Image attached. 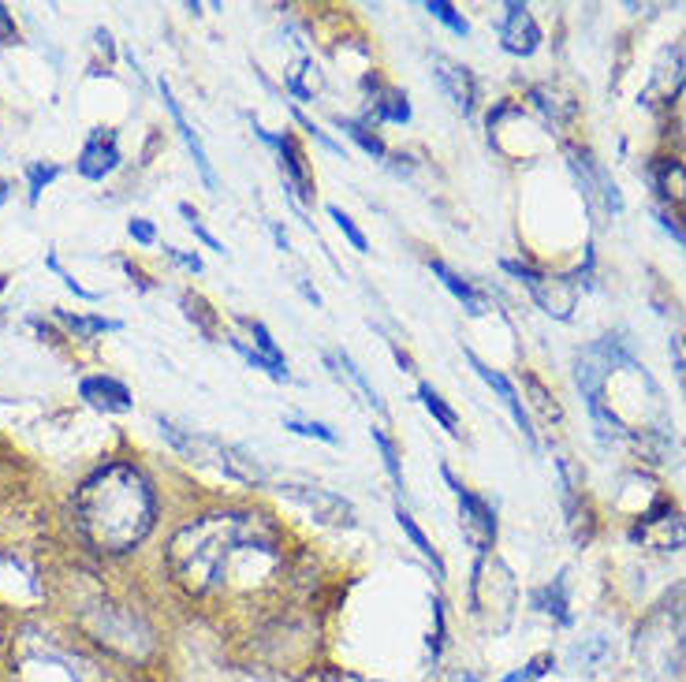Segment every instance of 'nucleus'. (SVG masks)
Listing matches in <instances>:
<instances>
[{
	"label": "nucleus",
	"instance_id": "nucleus-24",
	"mask_svg": "<svg viewBox=\"0 0 686 682\" xmlns=\"http://www.w3.org/2000/svg\"><path fill=\"white\" fill-rule=\"evenodd\" d=\"M336 362H340V369L347 373V381H351V384L358 388V392H362V399H366V403H370V407L377 410V414H385V403H381V396H377V388H373V384L366 381V373H362V369L355 366V358L347 355V351H340V355H336Z\"/></svg>",
	"mask_w": 686,
	"mask_h": 682
},
{
	"label": "nucleus",
	"instance_id": "nucleus-5",
	"mask_svg": "<svg viewBox=\"0 0 686 682\" xmlns=\"http://www.w3.org/2000/svg\"><path fill=\"white\" fill-rule=\"evenodd\" d=\"M280 496H288L291 504L306 507L317 522L325 526H336V530H351L355 526V504L343 500L340 492L321 489V485H299V481H284L280 485Z\"/></svg>",
	"mask_w": 686,
	"mask_h": 682
},
{
	"label": "nucleus",
	"instance_id": "nucleus-1",
	"mask_svg": "<svg viewBox=\"0 0 686 682\" xmlns=\"http://www.w3.org/2000/svg\"><path fill=\"white\" fill-rule=\"evenodd\" d=\"M153 489L135 466L112 463L97 470L75 492V519L86 541L101 552H127L135 548L153 526Z\"/></svg>",
	"mask_w": 686,
	"mask_h": 682
},
{
	"label": "nucleus",
	"instance_id": "nucleus-17",
	"mask_svg": "<svg viewBox=\"0 0 686 682\" xmlns=\"http://www.w3.org/2000/svg\"><path fill=\"white\" fill-rule=\"evenodd\" d=\"M429 269H433V276H440V284L448 287V291H452L455 299L463 302V310H467L470 317H485L489 310H493V302L485 299L481 291H474V287H470L467 280H463V276L455 273V269H448L444 261H429Z\"/></svg>",
	"mask_w": 686,
	"mask_h": 682
},
{
	"label": "nucleus",
	"instance_id": "nucleus-8",
	"mask_svg": "<svg viewBox=\"0 0 686 682\" xmlns=\"http://www.w3.org/2000/svg\"><path fill=\"white\" fill-rule=\"evenodd\" d=\"M631 541H642L649 548H660V552H675V548L686 545V522L679 519L668 500H660L653 511H645L642 522H634Z\"/></svg>",
	"mask_w": 686,
	"mask_h": 682
},
{
	"label": "nucleus",
	"instance_id": "nucleus-33",
	"mask_svg": "<svg viewBox=\"0 0 686 682\" xmlns=\"http://www.w3.org/2000/svg\"><path fill=\"white\" fill-rule=\"evenodd\" d=\"M179 213H183V217H187V228H191V232H194V239H202V243H206L209 250H217V254H224V243H220L217 235L209 232V228H206V220L198 217V213H194L191 205L183 202V205H179Z\"/></svg>",
	"mask_w": 686,
	"mask_h": 682
},
{
	"label": "nucleus",
	"instance_id": "nucleus-16",
	"mask_svg": "<svg viewBox=\"0 0 686 682\" xmlns=\"http://www.w3.org/2000/svg\"><path fill=\"white\" fill-rule=\"evenodd\" d=\"M362 86H366V90L373 94V116H377V120H388V123H407V120H411L407 94H399V90L385 86V82L377 79V75H366V82H362Z\"/></svg>",
	"mask_w": 686,
	"mask_h": 682
},
{
	"label": "nucleus",
	"instance_id": "nucleus-30",
	"mask_svg": "<svg viewBox=\"0 0 686 682\" xmlns=\"http://www.w3.org/2000/svg\"><path fill=\"white\" fill-rule=\"evenodd\" d=\"M284 429H291V433H299V437H314L321 440V444H340V437L332 433L325 422H306V418H284Z\"/></svg>",
	"mask_w": 686,
	"mask_h": 682
},
{
	"label": "nucleus",
	"instance_id": "nucleus-23",
	"mask_svg": "<svg viewBox=\"0 0 686 682\" xmlns=\"http://www.w3.org/2000/svg\"><path fill=\"white\" fill-rule=\"evenodd\" d=\"M336 127H340V131H347V138H355L358 146H362V150L370 153L373 161H385V157H388V146H385V142H381L377 135H373L370 127H366V123L343 120V116H336Z\"/></svg>",
	"mask_w": 686,
	"mask_h": 682
},
{
	"label": "nucleus",
	"instance_id": "nucleus-11",
	"mask_svg": "<svg viewBox=\"0 0 686 682\" xmlns=\"http://www.w3.org/2000/svg\"><path fill=\"white\" fill-rule=\"evenodd\" d=\"M463 355H467V362L474 366V373H478L481 381L489 384V388H493L496 396H500V403H504V407L511 410V418H515V425L522 429V437H526V444H530V448H537V437H534V429H530V414H526V407H522V399H519V392H515V384H511L508 377L500 373V369L485 366V362H481V358L474 355V351H463Z\"/></svg>",
	"mask_w": 686,
	"mask_h": 682
},
{
	"label": "nucleus",
	"instance_id": "nucleus-36",
	"mask_svg": "<svg viewBox=\"0 0 686 682\" xmlns=\"http://www.w3.org/2000/svg\"><path fill=\"white\" fill-rule=\"evenodd\" d=\"M127 235H131L138 246H153V243H157V228H153V220H142V217H135L131 224H127Z\"/></svg>",
	"mask_w": 686,
	"mask_h": 682
},
{
	"label": "nucleus",
	"instance_id": "nucleus-28",
	"mask_svg": "<svg viewBox=\"0 0 686 682\" xmlns=\"http://www.w3.org/2000/svg\"><path fill=\"white\" fill-rule=\"evenodd\" d=\"M60 176V164H45V161H34L27 164V187H30V205L42 202V191Z\"/></svg>",
	"mask_w": 686,
	"mask_h": 682
},
{
	"label": "nucleus",
	"instance_id": "nucleus-22",
	"mask_svg": "<svg viewBox=\"0 0 686 682\" xmlns=\"http://www.w3.org/2000/svg\"><path fill=\"white\" fill-rule=\"evenodd\" d=\"M56 321H64L83 340H90L97 332H120L124 328V321H116V317H79V314H68V310H56Z\"/></svg>",
	"mask_w": 686,
	"mask_h": 682
},
{
	"label": "nucleus",
	"instance_id": "nucleus-14",
	"mask_svg": "<svg viewBox=\"0 0 686 682\" xmlns=\"http://www.w3.org/2000/svg\"><path fill=\"white\" fill-rule=\"evenodd\" d=\"M500 45H504L511 56L537 53V45H541V27H537L534 15L526 12L522 4H508L504 23H500Z\"/></svg>",
	"mask_w": 686,
	"mask_h": 682
},
{
	"label": "nucleus",
	"instance_id": "nucleus-18",
	"mask_svg": "<svg viewBox=\"0 0 686 682\" xmlns=\"http://www.w3.org/2000/svg\"><path fill=\"white\" fill-rule=\"evenodd\" d=\"M653 187L660 191V198L664 202H672L675 205H686V168L679 161H668V157H660L657 164H653Z\"/></svg>",
	"mask_w": 686,
	"mask_h": 682
},
{
	"label": "nucleus",
	"instance_id": "nucleus-42",
	"mask_svg": "<svg viewBox=\"0 0 686 682\" xmlns=\"http://www.w3.org/2000/svg\"><path fill=\"white\" fill-rule=\"evenodd\" d=\"M273 235H276V243H280V250H291V243H288V235H284V228H276V224H273Z\"/></svg>",
	"mask_w": 686,
	"mask_h": 682
},
{
	"label": "nucleus",
	"instance_id": "nucleus-15",
	"mask_svg": "<svg viewBox=\"0 0 686 682\" xmlns=\"http://www.w3.org/2000/svg\"><path fill=\"white\" fill-rule=\"evenodd\" d=\"M567 157H571V168H575L582 191H590L593 198H601V205L608 213H619V209H623V198H619L616 183L608 179V172H604L601 164L593 161L590 153H578V150H571Z\"/></svg>",
	"mask_w": 686,
	"mask_h": 682
},
{
	"label": "nucleus",
	"instance_id": "nucleus-26",
	"mask_svg": "<svg viewBox=\"0 0 686 682\" xmlns=\"http://www.w3.org/2000/svg\"><path fill=\"white\" fill-rule=\"evenodd\" d=\"M373 444H377V451H381V463H385L388 478H392L396 492L403 496V466H399V451H396V444H392V437H388L385 429H373Z\"/></svg>",
	"mask_w": 686,
	"mask_h": 682
},
{
	"label": "nucleus",
	"instance_id": "nucleus-6",
	"mask_svg": "<svg viewBox=\"0 0 686 682\" xmlns=\"http://www.w3.org/2000/svg\"><path fill=\"white\" fill-rule=\"evenodd\" d=\"M254 135L265 142V146H273L276 153H280V176H284V183H288L291 191V202L306 205L314 202V172H310V164H306V153L299 150V142H295V135H269V131H261L258 123H254Z\"/></svg>",
	"mask_w": 686,
	"mask_h": 682
},
{
	"label": "nucleus",
	"instance_id": "nucleus-40",
	"mask_svg": "<svg viewBox=\"0 0 686 682\" xmlns=\"http://www.w3.org/2000/svg\"><path fill=\"white\" fill-rule=\"evenodd\" d=\"M12 41H19V30H15L12 12L0 4V45H12Z\"/></svg>",
	"mask_w": 686,
	"mask_h": 682
},
{
	"label": "nucleus",
	"instance_id": "nucleus-7",
	"mask_svg": "<svg viewBox=\"0 0 686 682\" xmlns=\"http://www.w3.org/2000/svg\"><path fill=\"white\" fill-rule=\"evenodd\" d=\"M500 265H504L511 276H519L522 284L530 287V295H534L537 306H541V310H545L549 317H560V321H567V317H571V310H575V287L567 284V280H549V276L537 273L534 265H526V261L504 258Z\"/></svg>",
	"mask_w": 686,
	"mask_h": 682
},
{
	"label": "nucleus",
	"instance_id": "nucleus-43",
	"mask_svg": "<svg viewBox=\"0 0 686 682\" xmlns=\"http://www.w3.org/2000/svg\"><path fill=\"white\" fill-rule=\"evenodd\" d=\"M4 198H8V183H0V202H4Z\"/></svg>",
	"mask_w": 686,
	"mask_h": 682
},
{
	"label": "nucleus",
	"instance_id": "nucleus-37",
	"mask_svg": "<svg viewBox=\"0 0 686 682\" xmlns=\"http://www.w3.org/2000/svg\"><path fill=\"white\" fill-rule=\"evenodd\" d=\"M549 668H552V656H534L526 668L515 671V675H508L504 682H530V679H537V675H545Z\"/></svg>",
	"mask_w": 686,
	"mask_h": 682
},
{
	"label": "nucleus",
	"instance_id": "nucleus-39",
	"mask_svg": "<svg viewBox=\"0 0 686 682\" xmlns=\"http://www.w3.org/2000/svg\"><path fill=\"white\" fill-rule=\"evenodd\" d=\"M672 362H675V373L686 388V336H672Z\"/></svg>",
	"mask_w": 686,
	"mask_h": 682
},
{
	"label": "nucleus",
	"instance_id": "nucleus-12",
	"mask_svg": "<svg viewBox=\"0 0 686 682\" xmlns=\"http://www.w3.org/2000/svg\"><path fill=\"white\" fill-rule=\"evenodd\" d=\"M433 75H437L440 90L452 97L455 109L463 112V116H470V112H474V101H478V82H474L470 68L455 64L448 56H433Z\"/></svg>",
	"mask_w": 686,
	"mask_h": 682
},
{
	"label": "nucleus",
	"instance_id": "nucleus-35",
	"mask_svg": "<svg viewBox=\"0 0 686 682\" xmlns=\"http://www.w3.org/2000/svg\"><path fill=\"white\" fill-rule=\"evenodd\" d=\"M291 116H295V123H299L302 131H310V135L317 138V146H321V150H329V153H336V157H343V146H340V142H332V138L325 135V131H321V127H317L314 120H306V116H302V112L295 109V105H291Z\"/></svg>",
	"mask_w": 686,
	"mask_h": 682
},
{
	"label": "nucleus",
	"instance_id": "nucleus-31",
	"mask_svg": "<svg viewBox=\"0 0 686 682\" xmlns=\"http://www.w3.org/2000/svg\"><path fill=\"white\" fill-rule=\"evenodd\" d=\"M329 217L336 220V228H340V232L347 235V243L355 246L358 254H366V250H370V243H366V235H362V228H358L355 220H351V213H343L340 205H329Z\"/></svg>",
	"mask_w": 686,
	"mask_h": 682
},
{
	"label": "nucleus",
	"instance_id": "nucleus-27",
	"mask_svg": "<svg viewBox=\"0 0 686 682\" xmlns=\"http://www.w3.org/2000/svg\"><path fill=\"white\" fill-rule=\"evenodd\" d=\"M563 589H567V586H563V578H556L552 586H545L541 593H537L534 601H537V608H541V612L556 615L560 623H571V612H567V597H563Z\"/></svg>",
	"mask_w": 686,
	"mask_h": 682
},
{
	"label": "nucleus",
	"instance_id": "nucleus-34",
	"mask_svg": "<svg viewBox=\"0 0 686 682\" xmlns=\"http://www.w3.org/2000/svg\"><path fill=\"white\" fill-rule=\"evenodd\" d=\"M522 381H526V388H530V396H534V407L541 410V414H545L549 422H560V418H563L560 407H556V403H552L549 392L541 388V381H534V377H522Z\"/></svg>",
	"mask_w": 686,
	"mask_h": 682
},
{
	"label": "nucleus",
	"instance_id": "nucleus-3",
	"mask_svg": "<svg viewBox=\"0 0 686 682\" xmlns=\"http://www.w3.org/2000/svg\"><path fill=\"white\" fill-rule=\"evenodd\" d=\"M157 425H161V437H165L176 451H183L187 459L217 463L228 478L243 481V485H261V481H265V470H261V463L250 455V451L235 448V444H224V440H217V437H202V433H191V429H179V425L168 422V418H157Z\"/></svg>",
	"mask_w": 686,
	"mask_h": 682
},
{
	"label": "nucleus",
	"instance_id": "nucleus-38",
	"mask_svg": "<svg viewBox=\"0 0 686 682\" xmlns=\"http://www.w3.org/2000/svg\"><path fill=\"white\" fill-rule=\"evenodd\" d=\"M165 258H172L176 265L191 269V273H202V258H198V254H183V250H176V246H165Z\"/></svg>",
	"mask_w": 686,
	"mask_h": 682
},
{
	"label": "nucleus",
	"instance_id": "nucleus-25",
	"mask_svg": "<svg viewBox=\"0 0 686 682\" xmlns=\"http://www.w3.org/2000/svg\"><path fill=\"white\" fill-rule=\"evenodd\" d=\"M183 310H187V317H191L194 325L202 328L206 340H217V314L209 310V302L202 299V295H191V291H187V295H183Z\"/></svg>",
	"mask_w": 686,
	"mask_h": 682
},
{
	"label": "nucleus",
	"instance_id": "nucleus-2",
	"mask_svg": "<svg viewBox=\"0 0 686 682\" xmlns=\"http://www.w3.org/2000/svg\"><path fill=\"white\" fill-rule=\"evenodd\" d=\"M276 548V530L261 515H206L176 533L168 563L191 593H209L224 582L228 560L235 552Z\"/></svg>",
	"mask_w": 686,
	"mask_h": 682
},
{
	"label": "nucleus",
	"instance_id": "nucleus-41",
	"mask_svg": "<svg viewBox=\"0 0 686 682\" xmlns=\"http://www.w3.org/2000/svg\"><path fill=\"white\" fill-rule=\"evenodd\" d=\"M388 347H392V355H396V362L403 366V373H414V358L407 355L403 347H399V340H392V336H388Z\"/></svg>",
	"mask_w": 686,
	"mask_h": 682
},
{
	"label": "nucleus",
	"instance_id": "nucleus-29",
	"mask_svg": "<svg viewBox=\"0 0 686 682\" xmlns=\"http://www.w3.org/2000/svg\"><path fill=\"white\" fill-rule=\"evenodd\" d=\"M426 12L433 15V19H440V23L452 30V34H459V38H467V34H470V23L459 12H455V4H448V0H429Z\"/></svg>",
	"mask_w": 686,
	"mask_h": 682
},
{
	"label": "nucleus",
	"instance_id": "nucleus-21",
	"mask_svg": "<svg viewBox=\"0 0 686 682\" xmlns=\"http://www.w3.org/2000/svg\"><path fill=\"white\" fill-rule=\"evenodd\" d=\"M396 522H399V526H403V533L411 537V545L418 548V552H422V556H426L429 563H433V571H437V578H440V582H444V560H440V556H437V548L429 545V537H426V533H422V526H418V522L411 519V511H407V507H403V504H396Z\"/></svg>",
	"mask_w": 686,
	"mask_h": 682
},
{
	"label": "nucleus",
	"instance_id": "nucleus-13",
	"mask_svg": "<svg viewBox=\"0 0 686 682\" xmlns=\"http://www.w3.org/2000/svg\"><path fill=\"white\" fill-rule=\"evenodd\" d=\"M79 396H83L94 410H101V414H127V410L135 407L131 388H127L124 381H116V377H105V373L83 377V381H79Z\"/></svg>",
	"mask_w": 686,
	"mask_h": 682
},
{
	"label": "nucleus",
	"instance_id": "nucleus-32",
	"mask_svg": "<svg viewBox=\"0 0 686 682\" xmlns=\"http://www.w3.org/2000/svg\"><path fill=\"white\" fill-rule=\"evenodd\" d=\"M45 265H49V269H53V273L60 276V280H64V287H68V291H75V299H83V302H101V291H90V287H83L71 273H64V269H60V258H56L53 250L45 254Z\"/></svg>",
	"mask_w": 686,
	"mask_h": 682
},
{
	"label": "nucleus",
	"instance_id": "nucleus-10",
	"mask_svg": "<svg viewBox=\"0 0 686 682\" xmlns=\"http://www.w3.org/2000/svg\"><path fill=\"white\" fill-rule=\"evenodd\" d=\"M161 97H165V109L172 112V120H176L179 138H183V142H187V150H191L194 168H198V176H202V183H206V191H209V194H220V179H217V172H213V164H209L206 146H202V138H198V131H194L191 123H187V112L179 109L176 94H172V86H168L165 79H161Z\"/></svg>",
	"mask_w": 686,
	"mask_h": 682
},
{
	"label": "nucleus",
	"instance_id": "nucleus-20",
	"mask_svg": "<svg viewBox=\"0 0 686 682\" xmlns=\"http://www.w3.org/2000/svg\"><path fill=\"white\" fill-rule=\"evenodd\" d=\"M418 399H422V407L429 410V414H433V418H437L440 422V429H448V437H463V425H459V414H455L452 407H448V399L440 396L437 388H433V384L429 381H422L418 384Z\"/></svg>",
	"mask_w": 686,
	"mask_h": 682
},
{
	"label": "nucleus",
	"instance_id": "nucleus-4",
	"mask_svg": "<svg viewBox=\"0 0 686 682\" xmlns=\"http://www.w3.org/2000/svg\"><path fill=\"white\" fill-rule=\"evenodd\" d=\"M440 474H444V481L452 485L455 500H459V522H463V537H467V541L478 548V552H489V548H493V541H496L493 504H489L485 496H478L474 489H467V485L455 478L448 466H440Z\"/></svg>",
	"mask_w": 686,
	"mask_h": 682
},
{
	"label": "nucleus",
	"instance_id": "nucleus-9",
	"mask_svg": "<svg viewBox=\"0 0 686 682\" xmlns=\"http://www.w3.org/2000/svg\"><path fill=\"white\" fill-rule=\"evenodd\" d=\"M120 146H116V131H109V127H94L90 131V138H86L83 153H79V161H75V172L83 179H90V183H101L105 176H112L116 168H120Z\"/></svg>",
	"mask_w": 686,
	"mask_h": 682
},
{
	"label": "nucleus",
	"instance_id": "nucleus-19",
	"mask_svg": "<svg viewBox=\"0 0 686 682\" xmlns=\"http://www.w3.org/2000/svg\"><path fill=\"white\" fill-rule=\"evenodd\" d=\"M235 325L243 328V332H247L250 340H254V343H247V340H239V336H235V340L243 343V347H250V351H254L258 358H265V362H273L276 369H288V358L280 355V347H276L273 332H269V328L261 325V321H254V317H239Z\"/></svg>",
	"mask_w": 686,
	"mask_h": 682
}]
</instances>
